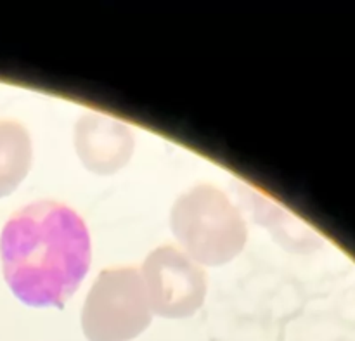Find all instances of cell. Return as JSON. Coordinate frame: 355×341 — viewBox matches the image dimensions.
I'll return each mask as SVG.
<instances>
[{"mask_svg": "<svg viewBox=\"0 0 355 341\" xmlns=\"http://www.w3.org/2000/svg\"><path fill=\"white\" fill-rule=\"evenodd\" d=\"M92 243L83 218L58 201H35L0 234L3 279L30 307H62L87 277Z\"/></svg>", "mask_w": 355, "mask_h": 341, "instance_id": "cell-1", "label": "cell"}, {"mask_svg": "<svg viewBox=\"0 0 355 341\" xmlns=\"http://www.w3.org/2000/svg\"><path fill=\"white\" fill-rule=\"evenodd\" d=\"M170 225L186 253L198 265L232 262L245 250L248 229L239 208L224 191L196 186L173 203Z\"/></svg>", "mask_w": 355, "mask_h": 341, "instance_id": "cell-2", "label": "cell"}, {"mask_svg": "<svg viewBox=\"0 0 355 341\" xmlns=\"http://www.w3.org/2000/svg\"><path fill=\"white\" fill-rule=\"evenodd\" d=\"M151 314L137 269H104L87 293L83 331L90 341H125L151 322Z\"/></svg>", "mask_w": 355, "mask_h": 341, "instance_id": "cell-3", "label": "cell"}, {"mask_svg": "<svg viewBox=\"0 0 355 341\" xmlns=\"http://www.w3.org/2000/svg\"><path fill=\"white\" fill-rule=\"evenodd\" d=\"M141 279L149 308L162 317H189L207 298V274L175 246L153 250L142 263Z\"/></svg>", "mask_w": 355, "mask_h": 341, "instance_id": "cell-4", "label": "cell"}, {"mask_svg": "<svg viewBox=\"0 0 355 341\" xmlns=\"http://www.w3.org/2000/svg\"><path fill=\"white\" fill-rule=\"evenodd\" d=\"M75 149L89 172L113 175L130 161L135 139L130 128L116 118L85 113L75 125Z\"/></svg>", "mask_w": 355, "mask_h": 341, "instance_id": "cell-5", "label": "cell"}, {"mask_svg": "<svg viewBox=\"0 0 355 341\" xmlns=\"http://www.w3.org/2000/svg\"><path fill=\"white\" fill-rule=\"evenodd\" d=\"M33 144L26 128L14 120H0V198L12 194L30 173Z\"/></svg>", "mask_w": 355, "mask_h": 341, "instance_id": "cell-6", "label": "cell"}]
</instances>
